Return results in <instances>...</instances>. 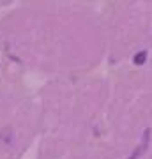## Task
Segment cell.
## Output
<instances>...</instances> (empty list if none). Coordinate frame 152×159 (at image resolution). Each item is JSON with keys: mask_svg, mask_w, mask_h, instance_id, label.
<instances>
[{"mask_svg": "<svg viewBox=\"0 0 152 159\" xmlns=\"http://www.w3.org/2000/svg\"><path fill=\"white\" fill-rule=\"evenodd\" d=\"M149 138H150V129H145V133H143V140H141V145H140V148L136 150L133 156H131V159H136V157H140L141 154L147 150V145H149Z\"/></svg>", "mask_w": 152, "mask_h": 159, "instance_id": "6da1fadb", "label": "cell"}, {"mask_svg": "<svg viewBox=\"0 0 152 159\" xmlns=\"http://www.w3.org/2000/svg\"><path fill=\"white\" fill-rule=\"evenodd\" d=\"M145 60H147V51L143 50V51H140V53H136L135 55V58H133V62L135 64H138V66H141V64H145Z\"/></svg>", "mask_w": 152, "mask_h": 159, "instance_id": "7a4b0ae2", "label": "cell"}]
</instances>
